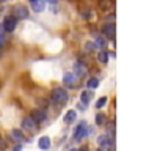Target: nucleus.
Segmentation results:
<instances>
[{"label":"nucleus","mask_w":146,"mask_h":151,"mask_svg":"<svg viewBox=\"0 0 146 151\" xmlns=\"http://www.w3.org/2000/svg\"><path fill=\"white\" fill-rule=\"evenodd\" d=\"M74 74L77 76V77H83V76H87V66H85L82 61H77V63L74 65Z\"/></svg>","instance_id":"nucleus-8"},{"label":"nucleus","mask_w":146,"mask_h":151,"mask_svg":"<svg viewBox=\"0 0 146 151\" xmlns=\"http://www.w3.org/2000/svg\"><path fill=\"white\" fill-rule=\"evenodd\" d=\"M52 101L57 102V104H64L68 101V93H66L64 88H60L57 87L52 90Z\"/></svg>","instance_id":"nucleus-1"},{"label":"nucleus","mask_w":146,"mask_h":151,"mask_svg":"<svg viewBox=\"0 0 146 151\" xmlns=\"http://www.w3.org/2000/svg\"><path fill=\"white\" fill-rule=\"evenodd\" d=\"M97 60L101 61V63L105 65L107 61H108V52H107V50H101V52L97 54Z\"/></svg>","instance_id":"nucleus-14"},{"label":"nucleus","mask_w":146,"mask_h":151,"mask_svg":"<svg viewBox=\"0 0 146 151\" xmlns=\"http://www.w3.org/2000/svg\"><path fill=\"white\" fill-rule=\"evenodd\" d=\"M63 83L68 85V87H74V85L77 83V76L74 73H66L63 76Z\"/></svg>","instance_id":"nucleus-7"},{"label":"nucleus","mask_w":146,"mask_h":151,"mask_svg":"<svg viewBox=\"0 0 146 151\" xmlns=\"http://www.w3.org/2000/svg\"><path fill=\"white\" fill-rule=\"evenodd\" d=\"M69 151H79V150H74V148H71V150H69Z\"/></svg>","instance_id":"nucleus-26"},{"label":"nucleus","mask_w":146,"mask_h":151,"mask_svg":"<svg viewBox=\"0 0 146 151\" xmlns=\"http://www.w3.org/2000/svg\"><path fill=\"white\" fill-rule=\"evenodd\" d=\"M104 44H105V40L104 38H97L96 42H94V47H102Z\"/></svg>","instance_id":"nucleus-21"},{"label":"nucleus","mask_w":146,"mask_h":151,"mask_svg":"<svg viewBox=\"0 0 146 151\" xmlns=\"http://www.w3.org/2000/svg\"><path fill=\"white\" fill-rule=\"evenodd\" d=\"M33 2H35V0H30V3H33Z\"/></svg>","instance_id":"nucleus-27"},{"label":"nucleus","mask_w":146,"mask_h":151,"mask_svg":"<svg viewBox=\"0 0 146 151\" xmlns=\"http://www.w3.org/2000/svg\"><path fill=\"white\" fill-rule=\"evenodd\" d=\"M0 2H5V0H0Z\"/></svg>","instance_id":"nucleus-28"},{"label":"nucleus","mask_w":146,"mask_h":151,"mask_svg":"<svg viewBox=\"0 0 146 151\" xmlns=\"http://www.w3.org/2000/svg\"><path fill=\"white\" fill-rule=\"evenodd\" d=\"M113 6V0H99V8L104 13H108V9H112Z\"/></svg>","instance_id":"nucleus-11"},{"label":"nucleus","mask_w":146,"mask_h":151,"mask_svg":"<svg viewBox=\"0 0 146 151\" xmlns=\"http://www.w3.org/2000/svg\"><path fill=\"white\" fill-rule=\"evenodd\" d=\"M14 151H22V145H17V146H14Z\"/></svg>","instance_id":"nucleus-24"},{"label":"nucleus","mask_w":146,"mask_h":151,"mask_svg":"<svg viewBox=\"0 0 146 151\" xmlns=\"http://www.w3.org/2000/svg\"><path fill=\"white\" fill-rule=\"evenodd\" d=\"M31 6H33V11L41 13L42 9H44V6H46V0H35V2L31 3Z\"/></svg>","instance_id":"nucleus-12"},{"label":"nucleus","mask_w":146,"mask_h":151,"mask_svg":"<svg viewBox=\"0 0 146 151\" xmlns=\"http://www.w3.org/2000/svg\"><path fill=\"white\" fill-rule=\"evenodd\" d=\"M104 123H105V115H104V113H96V124L102 126Z\"/></svg>","instance_id":"nucleus-18"},{"label":"nucleus","mask_w":146,"mask_h":151,"mask_svg":"<svg viewBox=\"0 0 146 151\" xmlns=\"http://www.w3.org/2000/svg\"><path fill=\"white\" fill-rule=\"evenodd\" d=\"M75 118H77V113H75V110H68L64 115V123L66 124H71V123L75 121Z\"/></svg>","instance_id":"nucleus-13"},{"label":"nucleus","mask_w":146,"mask_h":151,"mask_svg":"<svg viewBox=\"0 0 146 151\" xmlns=\"http://www.w3.org/2000/svg\"><path fill=\"white\" fill-rule=\"evenodd\" d=\"M16 24H17V19L14 16H6L3 21V28L5 32H13L14 28H16Z\"/></svg>","instance_id":"nucleus-5"},{"label":"nucleus","mask_w":146,"mask_h":151,"mask_svg":"<svg viewBox=\"0 0 146 151\" xmlns=\"http://www.w3.org/2000/svg\"><path fill=\"white\" fill-rule=\"evenodd\" d=\"M13 16L16 19H27L28 17V9L27 6H24V5H16V6L13 8Z\"/></svg>","instance_id":"nucleus-3"},{"label":"nucleus","mask_w":146,"mask_h":151,"mask_svg":"<svg viewBox=\"0 0 146 151\" xmlns=\"http://www.w3.org/2000/svg\"><path fill=\"white\" fill-rule=\"evenodd\" d=\"M88 135V124L87 121H80L79 126L75 127V132H74V139L75 140H82Z\"/></svg>","instance_id":"nucleus-2"},{"label":"nucleus","mask_w":146,"mask_h":151,"mask_svg":"<svg viewBox=\"0 0 146 151\" xmlns=\"http://www.w3.org/2000/svg\"><path fill=\"white\" fill-rule=\"evenodd\" d=\"M38 146H39L41 150H49L50 148V139L47 135H44V137H41L39 140H38Z\"/></svg>","instance_id":"nucleus-10"},{"label":"nucleus","mask_w":146,"mask_h":151,"mask_svg":"<svg viewBox=\"0 0 146 151\" xmlns=\"http://www.w3.org/2000/svg\"><path fill=\"white\" fill-rule=\"evenodd\" d=\"M87 87L89 88V90H96L97 87H99V80L96 79V77H93V79H89L88 82H87Z\"/></svg>","instance_id":"nucleus-16"},{"label":"nucleus","mask_w":146,"mask_h":151,"mask_svg":"<svg viewBox=\"0 0 146 151\" xmlns=\"http://www.w3.org/2000/svg\"><path fill=\"white\" fill-rule=\"evenodd\" d=\"M3 148H5V140L0 139V151H3Z\"/></svg>","instance_id":"nucleus-22"},{"label":"nucleus","mask_w":146,"mask_h":151,"mask_svg":"<svg viewBox=\"0 0 146 151\" xmlns=\"http://www.w3.org/2000/svg\"><path fill=\"white\" fill-rule=\"evenodd\" d=\"M31 118H33V120H35L36 123H42V121H44L46 120V112L44 110H39V109H38V110H33L31 112V115H30Z\"/></svg>","instance_id":"nucleus-9"},{"label":"nucleus","mask_w":146,"mask_h":151,"mask_svg":"<svg viewBox=\"0 0 146 151\" xmlns=\"http://www.w3.org/2000/svg\"><path fill=\"white\" fill-rule=\"evenodd\" d=\"M80 99H82L83 106H87V104L89 102V93H87V91H83V93H82V96H80Z\"/></svg>","instance_id":"nucleus-20"},{"label":"nucleus","mask_w":146,"mask_h":151,"mask_svg":"<svg viewBox=\"0 0 146 151\" xmlns=\"http://www.w3.org/2000/svg\"><path fill=\"white\" fill-rule=\"evenodd\" d=\"M97 143L101 145V146H107V148H108V145L112 143V140H108L107 135H101V137L97 139Z\"/></svg>","instance_id":"nucleus-15"},{"label":"nucleus","mask_w":146,"mask_h":151,"mask_svg":"<svg viewBox=\"0 0 146 151\" xmlns=\"http://www.w3.org/2000/svg\"><path fill=\"white\" fill-rule=\"evenodd\" d=\"M3 44H5V38L3 35H0V47H3Z\"/></svg>","instance_id":"nucleus-23"},{"label":"nucleus","mask_w":146,"mask_h":151,"mask_svg":"<svg viewBox=\"0 0 146 151\" xmlns=\"http://www.w3.org/2000/svg\"><path fill=\"white\" fill-rule=\"evenodd\" d=\"M0 49H2V47H0Z\"/></svg>","instance_id":"nucleus-29"},{"label":"nucleus","mask_w":146,"mask_h":151,"mask_svg":"<svg viewBox=\"0 0 146 151\" xmlns=\"http://www.w3.org/2000/svg\"><path fill=\"white\" fill-rule=\"evenodd\" d=\"M36 127H38V123L31 116H25L22 120V129L24 131H35Z\"/></svg>","instance_id":"nucleus-4"},{"label":"nucleus","mask_w":146,"mask_h":151,"mask_svg":"<svg viewBox=\"0 0 146 151\" xmlns=\"http://www.w3.org/2000/svg\"><path fill=\"white\" fill-rule=\"evenodd\" d=\"M11 135H13L14 140H22V139H24L21 129H13V131H11Z\"/></svg>","instance_id":"nucleus-17"},{"label":"nucleus","mask_w":146,"mask_h":151,"mask_svg":"<svg viewBox=\"0 0 146 151\" xmlns=\"http://www.w3.org/2000/svg\"><path fill=\"white\" fill-rule=\"evenodd\" d=\"M102 32H104V35H105L107 38H113V36H115V33H116L115 24H113V22L104 24V27H102Z\"/></svg>","instance_id":"nucleus-6"},{"label":"nucleus","mask_w":146,"mask_h":151,"mask_svg":"<svg viewBox=\"0 0 146 151\" xmlns=\"http://www.w3.org/2000/svg\"><path fill=\"white\" fill-rule=\"evenodd\" d=\"M3 32H5V28H3V24H0V35H3Z\"/></svg>","instance_id":"nucleus-25"},{"label":"nucleus","mask_w":146,"mask_h":151,"mask_svg":"<svg viewBox=\"0 0 146 151\" xmlns=\"http://www.w3.org/2000/svg\"><path fill=\"white\" fill-rule=\"evenodd\" d=\"M107 101H108V99H107L105 96L99 98V99H97V102H96V109H101V107H104V106L107 104Z\"/></svg>","instance_id":"nucleus-19"}]
</instances>
